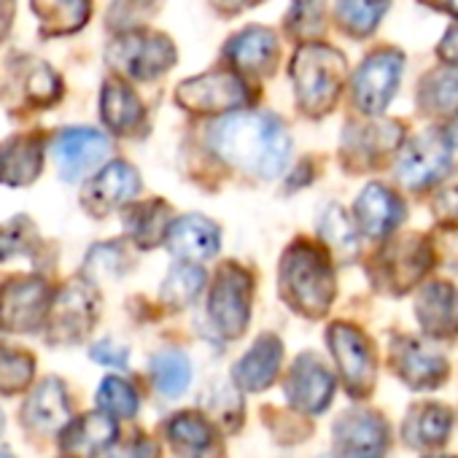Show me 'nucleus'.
I'll use <instances>...</instances> for the list:
<instances>
[{"label": "nucleus", "instance_id": "obj_1", "mask_svg": "<svg viewBox=\"0 0 458 458\" xmlns=\"http://www.w3.org/2000/svg\"><path fill=\"white\" fill-rule=\"evenodd\" d=\"M210 146L224 162L257 178L281 175L292 154L286 124L278 116L262 111L235 114L218 122L210 132Z\"/></svg>", "mask_w": 458, "mask_h": 458}, {"label": "nucleus", "instance_id": "obj_2", "mask_svg": "<svg viewBox=\"0 0 458 458\" xmlns=\"http://www.w3.org/2000/svg\"><path fill=\"white\" fill-rule=\"evenodd\" d=\"M281 297L292 310L321 318L335 300V276L327 251L297 241L281 257Z\"/></svg>", "mask_w": 458, "mask_h": 458}, {"label": "nucleus", "instance_id": "obj_3", "mask_svg": "<svg viewBox=\"0 0 458 458\" xmlns=\"http://www.w3.org/2000/svg\"><path fill=\"white\" fill-rule=\"evenodd\" d=\"M297 106L308 116H324L335 108L348 81L345 57L324 44H305L292 60Z\"/></svg>", "mask_w": 458, "mask_h": 458}, {"label": "nucleus", "instance_id": "obj_4", "mask_svg": "<svg viewBox=\"0 0 458 458\" xmlns=\"http://www.w3.org/2000/svg\"><path fill=\"white\" fill-rule=\"evenodd\" d=\"M175 47L167 36L151 30H127L108 44V65L135 81H151L175 65Z\"/></svg>", "mask_w": 458, "mask_h": 458}, {"label": "nucleus", "instance_id": "obj_5", "mask_svg": "<svg viewBox=\"0 0 458 458\" xmlns=\"http://www.w3.org/2000/svg\"><path fill=\"white\" fill-rule=\"evenodd\" d=\"M254 281L246 267L229 262L218 270L208 300V316L224 340H238L251 318Z\"/></svg>", "mask_w": 458, "mask_h": 458}, {"label": "nucleus", "instance_id": "obj_6", "mask_svg": "<svg viewBox=\"0 0 458 458\" xmlns=\"http://www.w3.org/2000/svg\"><path fill=\"white\" fill-rule=\"evenodd\" d=\"M251 100V87L241 73L233 71H210L181 81L175 89V103L191 114H229L246 108Z\"/></svg>", "mask_w": 458, "mask_h": 458}, {"label": "nucleus", "instance_id": "obj_7", "mask_svg": "<svg viewBox=\"0 0 458 458\" xmlns=\"http://www.w3.org/2000/svg\"><path fill=\"white\" fill-rule=\"evenodd\" d=\"M431 262H434L431 249L426 246V241L420 235L394 238L375 257L372 278L383 292L404 294L428 273Z\"/></svg>", "mask_w": 458, "mask_h": 458}, {"label": "nucleus", "instance_id": "obj_8", "mask_svg": "<svg viewBox=\"0 0 458 458\" xmlns=\"http://www.w3.org/2000/svg\"><path fill=\"white\" fill-rule=\"evenodd\" d=\"M402 65H404V57L396 49L372 52L361 63L356 81H353V100L361 114L377 116L388 108L402 79Z\"/></svg>", "mask_w": 458, "mask_h": 458}, {"label": "nucleus", "instance_id": "obj_9", "mask_svg": "<svg viewBox=\"0 0 458 458\" xmlns=\"http://www.w3.org/2000/svg\"><path fill=\"white\" fill-rule=\"evenodd\" d=\"M327 343L351 396H367L375 386V356L367 337L351 324H332L327 332Z\"/></svg>", "mask_w": 458, "mask_h": 458}, {"label": "nucleus", "instance_id": "obj_10", "mask_svg": "<svg viewBox=\"0 0 458 458\" xmlns=\"http://www.w3.org/2000/svg\"><path fill=\"white\" fill-rule=\"evenodd\" d=\"M98 294L84 281H71L49 308V340L52 343H79L98 321Z\"/></svg>", "mask_w": 458, "mask_h": 458}, {"label": "nucleus", "instance_id": "obj_11", "mask_svg": "<svg viewBox=\"0 0 458 458\" xmlns=\"http://www.w3.org/2000/svg\"><path fill=\"white\" fill-rule=\"evenodd\" d=\"M49 286L41 278H17L0 292V327L9 332H33L49 318Z\"/></svg>", "mask_w": 458, "mask_h": 458}, {"label": "nucleus", "instance_id": "obj_12", "mask_svg": "<svg viewBox=\"0 0 458 458\" xmlns=\"http://www.w3.org/2000/svg\"><path fill=\"white\" fill-rule=\"evenodd\" d=\"M450 165V138L442 130L418 135L399 157L396 175L407 189H426L442 178Z\"/></svg>", "mask_w": 458, "mask_h": 458}, {"label": "nucleus", "instance_id": "obj_13", "mask_svg": "<svg viewBox=\"0 0 458 458\" xmlns=\"http://www.w3.org/2000/svg\"><path fill=\"white\" fill-rule=\"evenodd\" d=\"M388 447V426L372 410H348L335 423L337 458H383Z\"/></svg>", "mask_w": 458, "mask_h": 458}, {"label": "nucleus", "instance_id": "obj_14", "mask_svg": "<svg viewBox=\"0 0 458 458\" xmlns=\"http://www.w3.org/2000/svg\"><path fill=\"white\" fill-rule=\"evenodd\" d=\"M284 394L294 410L316 415L327 410V404L332 402L335 377L316 353H302L284 380Z\"/></svg>", "mask_w": 458, "mask_h": 458}, {"label": "nucleus", "instance_id": "obj_15", "mask_svg": "<svg viewBox=\"0 0 458 458\" xmlns=\"http://www.w3.org/2000/svg\"><path fill=\"white\" fill-rule=\"evenodd\" d=\"M391 367L410 388H434L447 377V361L439 351L415 337H396L391 343Z\"/></svg>", "mask_w": 458, "mask_h": 458}, {"label": "nucleus", "instance_id": "obj_16", "mask_svg": "<svg viewBox=\"0 0 458 458\" xmlns=\"http://www.w3.org/2000/svg\"><path fill=\"white\" fill-rule=\"evenodd\" d=\"M111 143L103 132L89 127L65 130L55 140V159L65 181H79L100 167V162L108 157Z\"/></svg>", "mask_w": 458, "mask_h": 458}, {"label": "nucleus", "instance_id": "obj_17", "mask_svg": "<svg viewBox=\"0 0 458 458\" xmlns=\"http://www.w3.org/2000/svg\"><path fill=\"white\" fill-rule=\"evenodd\" d=\"M140 191L138 170L127 162H111L106 165L84 189V208L92 216H106L111 210H119L122 205L132 202Z\"/></svg>", "mask_w": 458, "mask_h": 458}, {"label": "nucleus", "instance_id": "obj_18", "mask_svg": "<svg viewBox=\"0 0 458 458\" xmlns=\"http://www.w3.org/2000/svg\"><path fill=\"white\" fill-rule=\"evenodd\" d=\"M418 324L428 337L450 340L458 335V289L447 281L426 284L415 297Z\"/></svg>", "mask_w": 458, "mask_h": 458}, {"label": "nucleus", "instance_id": "obj_19", "mask_svg": "<svg viewBox=\"0 0 458 458\" xmlns=\"http://www.w3.org/2000/svg\"><path fill=\"white\" fill-rule=\"evenodd\" d=\"M353 216H356V224L364 235L375 238V241H383L388 238L394 229L402 224L404 218V202L383 183H369L359 199H356V208H353Z\"/></svg>", "mask_w": 458, "mask_h": 458}, {"label": "nucleus", "instance_id": "obj_20", "mask_svg": "<svg viewBox=\"0 0 458 458\" xmlns=\"http://www.w3.org/2000/svg\"><path fill=\"white\" fill-rule=\"evenodd\" d=\"M221 233L218 226L205 216H183L170 224L167 233V249L173 257L183 262H208L218 254Z\"/></svg>", "mask_w": 458, "mask_h": 458}, {"label": "nucleus", "instance_id": "obj_21", "mask_svg": "<svg viewBox=\"0 0 458 458\" xmlns=\"http://www.w3.org/2000/svg\"><path fill=\"white\" fill-rule=\"evenodd\" d=\"M281 361H284V343L276 335H262L233 367V380L243 391H265L278 377Z\"/></svg>", "mask_w": 458, "mask_h": 458}, {"label": "nucleus", "instance_id": "obj_22", "mask_svg": "<svg viewBox=\"0 0 458 458\" xmlns=\"http://www.w3.org/2000/svg\"><path fill=\"white\" fill-rule=\"evenodd\" d=\"M22 420L28 423V428L38 434L63 431L71 420V402H68V391L63 380L47 377L44 383H38L33 396L25 402Z\"/></svg>", "mask_w": 458, "mask_h": 458}, {"label": "nucleus", "instance_id": "obj_23", "mask_svg": "<svg viewBox=\"0 0 458 458\" xmlns=\"http://www.w3.org/2000/svg\"><path fill=\"white\" fill-rule=\"evenodd\" d=\"M114 439H116V423L106 410L81 415L79 420L68 423L60 434L63 453L73 458H92L106 447H111Z\"/></svg>", "mask_w": 458, "mask_h": 458}, {"label": "nucleus", "instance_id": "obj_24", "mask_svg": "<svg viewBox=\"0 0 458 458\" xmlns=\"http://www.w3.org/2000/svg\"><path fill=\"white\" fill-rule=\"evenodd\" d=\"M44 165V140L36 135H17L0 143V183L28 186L38 178Z\"/></svg>", "mask_w": 458, "mask_h": 458}, {"label": "nucleus", "instance_id": "obj_25", "mask_svg": "<svg viewBox=\"0 0 458 458\" xmlns=\"http://www.w3.org/2000/svg\"><path fill=\"white\" fill-rule=\"evenodd\" d=\"M224 55L243 73H267L278 57V38L267 28H246L235 38H229Z\"/></svg>", "mask_w": 458, "mask_h": 458}, {"label": "nucleus", "instance_id": "obj_26", "mask_svg": "<svg viewBox=\"0 0 458 458\" xmlns=\"http://www.w3.org/2000/svg\"><path fill=\"white\" fill-rule=\"evenodd\" d=\"M9 87L28 106L44 108L60 98V76L41 60H22L9 68Z\"/></svg>", "mask_w": 458, "mask_h": 458}, {"label": "nucleus", "instance_id": "obj_27", "mask_svg": "<svg viewBox=\"0 0 458 458\" xmlns=\"http://www.w3.org/2000/svg\"><path fill=\"white\" fill-rule=\"evenodd\" d=\"M450 426H453V412L442 404H434V402H423V404H415L407 418H404V442L410 447H418V450H428V447H439L445 445L447 434H450Z\"/></svg>", "mask_w": 458, "mask_h": 458}, {"label": "nucleus", "instance_id": "obj_28", "mask_svg": "<svg viewBox=\"0 0 458 458\" xmlns=\"http://www.w3.org/2000/svg\"><path fill=\"white\" fill-rule=\"evenodd\" d=\"M100 111H103V122L116 135H132L143 124V106L138 95L116 79L103 84Z\"/></svg>", "mask_w": 458, "mask_h": 458}, {"label": "nucleus", "instance_id": "obj_29", "mask_svg": "<svg viewBox=\"0 0 458 458\" xmlns=\"http://www.w3.org/2000/svg\"><path fill=\"white\" fill-rule=\"evenodd\" d=\"M170 205L162 199H148V202H138L127 210L124 216V226L130 238L140 246V249H154L162 241H167L170 224L175 218H170Z\"/></svg>", "mask_w": 458, "mask_h": 458}, {"label": "nucleus", "instance_id": "obj_30", "mask_svg": "<svg viewBox=\"0 0 458 458\" xmlns=\"http://www.w3.org/2000/svg\"><path fill=\"white\" fill-rule=\"evenodd\" d=\"M30 9L47 36H71L81 30L92 14L89 0H30Z\"/></svg>", "mask_w": 458, "mask_h": 458}, {"label": "nucleus", "instance_id": "obj_31", "mask_svg": "<svg viewBox=\"0 0 458 458\" xmlns=\"http://www.w3.org/2000/svg\"><path fill=\"white\" fill-rule=\"evenodd\" d=\"M418 103L428 116H458V68L428 73L420 81Z\"/></svg>", "mask_w": 458, "mask_h": 458}, {"label": "nucleus", "instance_id": "obj_32", "mask_svg": "<svg viewBox=\"0 0 458 458\" xmlns=\"http://www.w3.org/2000/svg\"><path fill=\"white\" fill-rule=\"evenodd\" d=\"M318 233L324 238V246L343 262L353 259L359 251V235H356V224L348 218V213L340 205H327L318 221Z\"/></svg>", "mask_w": 458, "mask_h": 458}, {"label": "nucleus", "instance_id": "obj_33", "mask_svg": "<svg viewBox=\"0 0 458 458\" xmlns=\"http://www.w3.org/2000/svg\"><path fill=\"white\" fill-rule=\"evenodd\" d=\"M391 0H337V22L353 38L369 36L386 17Z\"/></svg>", "mask_w": 458, "mask_h": 458}, {"label": "nucleus", "instance_id": "obj_34", "mask_svg": "<svg viewBox=\"0 0 458 458\" xmlns=\"http://www.w3.org/2000/svg\"><path fill=\"white\" fill-rule=\"evenodd\" d=\"M167 439L186 453H205L213 447V426L199 412H178L167 420Z\"/></svg>", "mask_w": 458, "mask_h": 458}, {"label": "nucleus", "instance_id": "obj_35", "mask_svg": "<svg viewBox=\"0 0 458 458\" xmlns=\"http://www.w3.org/2000/svg\"><path fill=\"white\" fill-rule=\"evenodd\" d=\"M151 377L159 394L178 396L191 380V364L181 351H162L151 359Z\"/></svg>", "mask_w": 458, "mask_h": 458}, {"label": "nucleus", "instance_id": "obj_36", "mask_svg": "<svg viewBox=\"0 0 458 458\" xmlns=\"http://www.w3.org/2000/svg\"><path fill=\"white\" fill-rule=\"evenodd\" d=\"M205 286V273L191 265V262H183L178 267L170 270V276L165 278L162 284V302L170 305V308H186L191 305L199 292Z\"/></svg>", "mask_w": 458, "mask_h": 458}, {"label": "nucleus", "instance_id": "obj_37", "mask_svg": "<svg viewBox=\"0 0 458 458\" xmlns=\"http://www.w3.org/2000/svg\"><path fill=\"white\" fill-rule=\"evenodd\" d=\"M238 388V386H235ZM233 386L226 383H216L208 388L205 394V410L210 412L213 420H218L226 431H233L241 426L243 420V399Z\"/></svg>", "mask_w": 458, "mask_h": 458}, {"label": "nucleus", "instance_id": "obj_38", "mask_svg": "<svg viewBox=\"0 0 458 458\" xmlns=\"http://www.w3.org/2000/svg\"><path fill=\"white\" fill-rule=\"evenodd\" d=\"M36 361L22 353L0 345V394H17L30 386Z\"/></svg>", "mask_w": 458, "mask_h": 458}, {"label": "nucleus", "instance_id": "obj_39", "mask_svg": "<svg viewBox=\"0 0 458 458\" xmlns=\"http://www.w3.org/2000/svg\"><path fill=\"white\" fill-rule=\"evenodd\" d=\"M98 404L108 415L116 418H132L138 412V394L135 388L122 377H106L98 388Z\"/></svg>", "mask_w": 458, "mask_h": 458}, {"label": "nucleus", "instance_id": "obj_40", "mask_svg": "<svg viewBox=\"0 0 458 458\" xmlns=\"http://www.w3.org/2000/svg\"><path fill=\"white\" fill-rule=\"evenodd\" d=\"M36 243V229L25 216L17 221H9L6 226H0V262H9L20 254H28L30 246Z\"/></svg>", "mask_w": 458, "mask_h": 458}, {"label": "nucleus", "instance_id": "obj_41", "mask_svg": "<svg viewBox=\"0 0 458 458\" xmlns=\"http://www.w3.org/2000/svg\"><path fill=\"white\" fill-rule=\"evenodd\" d=\"M130 267V257L122 246H98L92 249V254L87 257V273L95 278H116Z\"/></svg>", "mask_w": 458, "mask_h": 458}, {"label": "nucleus", "instance_id": "obj_42", "mask_svg": "<svg viewBox=\"0 0 458 458\" xmlns=\"http://www.w3.org/2000/svg\"><path fill=\"white\" fill-rule=\"evenodd\" d=\"M431 208H434V213H437L442 221L458 218V167L442 181L439 191L434 194Z\"/></svg>", "mask_w": 458, "mask_h": 458}, {"label": "nucleus", "instance_id": "obj_43", "mask_svg": "<svg viewBox=\"0 0 458 458\" xmlns=\"http://www.w3.org/2000/svg\"><path fill=\"white\" fill-rule=\"evenodd\" d=\"M92 359L98 364H108V367H127V348L111 343V340H103L92 348Z\"/></svg>", "mask_w": 458, "mask_h": 458}, {"label": "nucleus", "instance_id": "obj_44", "mask_svg": "<svg viewBox=\"0 0 458 458\" xmlns=\"http://www.w3.org/2000/svg\"><path fill=\"white\" fill-rule=\"evenodd\" d=\"M108 458H157V447L148 439H138L124 447H116Z\"/></svg>", "mask_w": 458, "mask_h": 458}, {"label": "nucleus", "instance_id": "obj_45", "mask_svg": "<svg viewBox=\"0 0 458 458\" xmlns=\"http://www.w3.org/2000/svg\"><path fill=\"white\" fill-rule=\"evenodd\" d=\"M439 57L447 63V65H455L458 68V25L455 28H450L447 33H445V38L439 41Z\"/></svg>", "mask_w": 458, "mask_h": 458}, {"label": "nucleus", "instance_id": "obj_46", "mask_svg": "<svg viewBox=\"0 0 458 458\" xmlns=\"http://www.w3.org/2000/svg\"><path fill=\"white\" fill-rule=\"evenodd\" d=\"M210 4H213V9L221 12V14H238V12L254 6L257 0H210Z\"/></svg>", "mask_w": 458, "mask_h": 458}, {"label": "nucleus", "instance_id": "obj_47", "mask_svg": "<svg viewBox=\"0 0 458 458\" xmlns=\"http://www.w3.org/2000/svg\"><path fill=\"white\" fill-rule=\"evenodd\" d=\"M14 22V0H0V41H4Z\"/></svg>", "mask_w": 458, "mask_h": 458}, {"label": "nucleus", "instance_id": "obj_48", "mask_svg": "<svg viewBox=\"0 0 458 458\" xmlns=\"http://www.w3.org/2000/svg\"><path fill=\"white\" fill-rule=\"evenodd\" d=\"M420 4L428 6V9L445 12V14H450V17L458 20V0H420Z\"/></svg>", "mask_w": 458, "mask_h": 458}, {"label": "nucleus", "instance_id": "obj_49", "mask_svg": "<svg viewBox=\"0 0 458 458\" xmlns=\"http://www.w3.org/2000/svg\"><path fill=\"white\" fill-rule=\"evenodd\" d=\"M0 458H12V455H6V453H0Z\"/></svg>", "mask_w": 458, "mask_h": 458}, {"label": "nucleus", "instance_id": "obj_50", "mask_svg": "<svg viewBox=\"0 0 458 458\" xmlns=\"http://www.w3.org/2000/svg\"><path fill=\"white\" fill-rule=\"evenodd\" d=\"M300 4H310V0H300Z\"/></svg>", "mask_w": 458, "mask_h": 458}, {"label": "nucleus", "instance_id": "obj_51", "mask_svg": "<svg viewBox=\"0 0 458 458\" xmlns=\"http://www.w3.org/2000/svg\"><path fill=\"white\" fill-rule=\"evenodd\" d=\"M437 458H447V455H437Z\"/></svg>", "mask_w": 458, "mask_h": 458}]
</instances>
